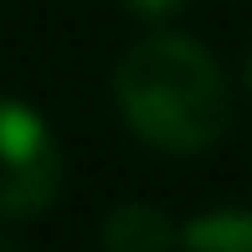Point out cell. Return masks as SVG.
I'll return each mask as SVG.
<instances>
[{
	"label": "cell",
	"mask_w": 252,
	"mask_h": 252,
	"mask_svg": "<svg viewBox=\"0 0 252 252\" xmlns=\"http://www.w3.org/2000/svg\"><path fill=\"white\" fill-rule=\"evenodd\" d=\"M113 103L129 134L159 155H206L237 124V93L221 62L180 31H155L119 57Z\"/></svg>",
	"instance_id": "cell-1"
},
{
	"label": "cell",
	"mask_w": 252,
	"mask_h": 252,
	"mask_svg": "<svg viewBox=\"0 0 252 252\" xmlns=\"http://www.w3.org/2000/svg\"><path fill=\"white\" fill-rule=\"evenodd\" d=\"M62 196V144L31 103L0 93V221H31Z\"/></svg>",
	"instance_id": "cell-2"
},
{
	"label": "cell",
	"mask_w": 252,
	"mask_h": 252,
	"mask_svg": "<svg viewBox=\"0 0 252 252\" xmlns=\"http://www.w3.org/2000/svg\"><path fill=\"white\" fill-rule=\"evenodd\" d=\"M98 242L103 252H180V226L155 201H119L103 216Z\"/></svg>",
	"instance_id": "cell-3"
},
{
	"label": "cell",
	"mask_w": 252,
	"mask_h": 252,
	"mask_svg": "<svg viewBox=\"0 0 252 252\" xmlns=\"http://www.w3.org/2000/svg\"><path fill=\"white\" fill-rule=\"evenodd\" d=\"M180 252H252V211L211 206L180 226Z\"/></svg>",
	"instance_id": "cell-4"
},
{
	"label": "cell",
	"mask_w": 252,
	"mask_h": 252,
	"mask_svg": "<svg viewBox=\"0 0 252 252\" xmlns=\"http://www.w3.org/2000/svg\"><path fill=\"white\" fill-rule=\"evenodd\" d=\"M119 5L129 10V16H139V21H170L186 0H119Z\"/></svg>",
	"instance_id": "cell-5"
},
{
	"label": "cell",
	"mask_w": 252,
	"mask_h": 252,
	"mask_svg": "<svg viewBox=\"0 0 252 252\" xmlns=\"http://www.w3.org/2000/svg\"><path fill=\"white\" fill-rule=\"evenodd\" d=\"M0 252H26L21 242H5V237H0Z\"/></svg>",
	"instance_id": "cell-6"
},
{
	"label": "cell",
	"mask_w": 252,
	"mask_h": 252,
	"mask_svg": "<svg viewBox=\"0 0 252 252\" xmlns=\"http://www.w3.org/2000/svg\"><path fill=\"white\" fill-rule=\"evenodd\" d=\"M242 83H247V93H252V57H247V67H242Z\"/></svg>",
	"instance_id": "cell-7"
}]
</instances>
